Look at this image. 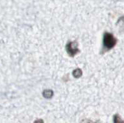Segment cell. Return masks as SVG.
I'll return each mask as SVG.
<instances>
[{"mask_svg": "<svg viewBox=\"0 0 124 123\" xmlns=\"http://www.w3.org/2000/svg\"><path fill=\"white\" fill-rule=\"evenodd\" d=\"M114 123H124V121L121 119L118 115H116L114 116Z\"/></svg>", "mask_w": 124, "mask_h": 123, "instance_id": "277c9868", "label": "cell"}, {"mask_svg": "<svg viewBox=\"0 0 124 123\" xmlns=\"http://www.w3.org/2000/svg\"><path fill=\"white\" fill-rule=\"evenodd\" d=\"M44 97L46 98H50L53 96V92L50 90H46L43 93Z\"/></svg>", "mask_w": 124, "mask_h": 123, "instance_id": "3957f363", "label": "cell"}, {"mask_svg": "<svg viewBox=\"0 0 124 123\" xmlns=\"http://www.w3.org/2000/svg\"><path fill=\"white\" fill-rule=\"evenodd\" d=\"M81 123H99V122L97 121L96 123H94V122H93L91 120H89V119H84V120L82 121Z\"/></svg>", "mask_w": 124, "mask_h": 123, "instance_id": "8992f818", "label": "cell"}, {"mask_svg": "<svg viewBox=\"0 0 124 123\" xmlns=\"http://www.w3.org/2000/svg\"><path fill=\"white\" fill-rule=\"evenodd\" d=\"M66 51L68 55L71 57H73L79 52L78 48V43L76 42H69L66 46Z\"/></svg>", "mask_w": 124, "mask_h": 123, "instance_id": "7a4b0ae2", "label": "cell"}, {"mask_svg": "<svg viewBox=\"0 0 124 123\" xmlns=\"http://www.w3.org/2000/svg\"><path fill=\"white\" fill-rule=\"evenodd\" d=\"M34 123H44V121L42 119H37V120L35 121Z\"/></svg>", "mask_w": 124, "mask_h": 123, "instance_id": "52a82bcc", "label": "cell"}, {"mask_svg": "<svg viewBox=\"0 0 124 123\" xmlns=\"http://www.w3.org/2000/svg\"><path fill=\"white\" fill-rule=\"evenodd\" d=\"M117 39L112 34L108 32H105L103 37V48L104 51L111 50L116 46L117 43Z\"/></svg>", "mask_w": 124, "mask_h": 123, "instance_id": "6da1fadb", "label": "cell"}, {"mask_svg": "<svg viewBox=\"0 0 124 123\" xmlns=\"http://www.w3.org/2000/svg\"><path fill=\"white\" fill-rule=\"evenodd\" d=\"M82 75V71L79 69H77L76 70L73 71V76H75L76 78H78V77H81Z\"/></svg>", "mask_w": 124, "mask_h": 123, "instance_id": "5b68a950", "label": "cell"}]
</instances>
